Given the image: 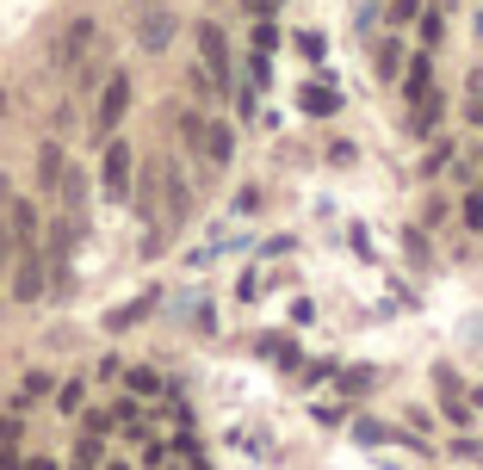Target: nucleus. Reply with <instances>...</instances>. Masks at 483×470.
Listing matches in <instances>:
<instances>
[{
	"mask_svg": "<svg viewBox=\"0 0 483 470\" xmlns=\"http://www.w3.org/2000/svg\"><path fill=\"white\" fill-rule=\"evenodd\" d=\"M124 112H130V81L112 75V81L100 87V100H94V136H112L124 124Z\"/></svg>",
	"mask_w": 483,
	"mask_h": 470,
	"instance_id": "f257e3e1",
	"label": "nucleus"
},
{
	"mask_svg": "<svg viewBox=\"0 0 483 470\" xmlns=\"http://www.w3.org/2000/svg\"><path fill=\"white\" fill-rule=\"evenodd\" d=\"M12 291H19L25 304L44 291V254H37V247H19V279H12Z\"/></svg>",
	"mask_w": 483,
	"mask_h": 470,
	"instance_id": "39448f33",
	"label": "nucleus"
},
{
	"mask_svg": "<svg viewBox=\"0 0 483 470\" xmlns=\"http://www.w3.org/2000/svg\"><path fill=\"white\" fill-rule=\"evenodd\" d=\"M403 87H409V100H415V93H428V87H434V62H428V56H415V62H409V81H403Z\"/></svg>",
	"mask_w": 483,
	"mask_h": 470,
	"instance_id": "9d476101",
	"label": "nucleus"
},
{
	"mask_svg": "<svg viewBox=\"0 0 483 470\" xmlns=\"http://www.w3.org/2000/svg\"><path fill=\"white\" fill-rule=\"evenodd\" d=\"M298 112L304 118H335L341 112V93L323 87V81H310V87H298Z\"/></svg>",
	"mask_w": 483,
	"mask_h": 470,
	"instance_id": "20e7f679",
	"label": "nucleus"
},
{
	"mask_svg": "<svg viewBox=\"0 0 483 470\" xmlns=\"http://www.w3.org/2000/svg\"><path fill=\"white\" fill-rule=\"evenodd\" d=\"M100 180H106V192H112V199H124V192H130V149H124V142H106Z\"/></svg>",
	"mask_w": 483,
	"mask_h": 470,
	"instance_id": "f03ea898",
	"label": "nucleus"
},
{
	"mask_svg": "<svg viewBox=\"0 0 483 470\" xmlns=\"http://www.w3.org/2000/svg\"><path fill=\"white\" fill-rule=\"evenodd\" d=\"M192 37H199V50H205V69H211V81H224V75H230V44H224V31H217V25H199Z\"/></svg>",
	"mask_w": 483,
	"mask_h": 470,
	"instance_id": "7ed1b4c3",
	"label": "nucleus"
},
{
	"mask_svg": "<svg viewBox=\"0 0 483 470\" xmlns=\"http://www.w3.org/2000/svg\"><path fill=\"white\" fill-rule=\"evenodd\" d=\"M397 69H403V44H378V75L397 81Z\"/></svg>",
	"mask_w": 483,
	"mask_h": 470,
	"instance_id": "f8f14e48",
	"label": "nucleus"
},
{
	"mask_svg": "<svg viewBox=\"0 0 483 470\" xmlns=\"http://www.w3.org/2000/svg\"><path fill=\"white\" fill-rule=\"evenodd\" d=\"M409 112H415V130L428 136V130L440 124V93H434V87H428V93H415V100H409Z\"/></svg>",
	"mask_w": 483,
	"mask_h": 470,
	"instance_id": "1a4fd4ad",
	"label": "nucleus"
},
{
	"mask_svg": "<svg viewBox=\"0 0 483 470\" xmlns=\"http://www.w3.org/2000/svg\"><path fill=\"white\" fill-rule=\"evenodd\" d=\"M465 223H471V230H483V192H471V199H465Z\"/></svg>",
	"mask_w": 483,
	"mask_h": 470,
	"instance_id": "2eb2a0df",
	"label": "nucleus"
},
{
	"mask_svg": "<svg viewBox=\"0 0 483 470\" xmlns=\"http://www.w3.org/2000/svg\"><path fill=\"white\" fill-rule=\"evenodd\" d=\"M136 37H143V50H168V37H174V12L149 6V12H143V25H136Z\"/></svg>",
	"mask_w": 483,
	"mask_h": 470,
	"instance_id": "423d86ee",
	"label": "nucleus"
},
{
	"mask_svg": "<svg viewBox=\"0 0 483 470\" xmlns=\"http://www.w3.org/2000/svg\"><path fill=\"white\" fill-rule=\"evenodd\" d=\"M242 6H248V12H273V0H242Z\"/></svg>",
	"mask_w": 483,
	"mask_h": 470,
	"instance_id": "f3484780",
	"label": "nucleus"
},
{
	"mask_svg": "<svg viewBox=\"0 0 483 470\" xmlns=\"http://www.w3.org/2000/svg\"><path fill=\"white\" fill-rule=\"evenodd\" d=\"M62 174H69L62 149H56V142H44V149H37V186H44V192H56V186H62Z\"/></svg>",
	"mask_w": 483,
	"mask_h": 470,
	"instance_id": "0eeeda50",
	"label": "nucleus"
},
{
	"mask_svg": "<svg viewBox=\"0 0 483 470\" xmlns=\"http://www.w3.org/2000/svg\"><path fill=\"white\" fill-rule=\"evenodd\" d=\"M130 390H136V396H155L161 377H155V371H130Z\"/></svg>",
	"mask_w": 483,
	"mask_h": 470,
	"instance_id": "ddd939ff",
	"label": "nucleus"
},
{
	"mask_svg": "<svg viewBox=\"0 0 483 470\" xmlns=\"http://www.w3.org/2000/svg\"><path fill=\"white\" fill-rule=\"evenodd\" d=\"M19 470H56V465L50 458H31V465H19Z\"/></svg>",
	"mask_w": 483,
	"mask_h": 470,
	"instance_id": "a211bd4d",
	"label": "nucleus"
},
{
	"mask_svg": "<svg viewBox=\"0 0 483 470\" xmlns=\"http://www.w3.org/2000/svg\"><path fill=\"white\" fill-rule=\"evenodd\" d=\"M465 112H471V124H483V75L471 81V100H465Z\"/></svg>",
	"mask_w": 483,
	"mask_h": 470,
	"instance_id": "4468645a",
	"label": "nucleus"
},
{
	"mask_svg": "<svg viewBox=\"0 0 483 470\" xmlns=\"http://www.w3.org/2000/svg\"><path fill=\"white\" fill-rule=\"evenodd\" d=\"M6 230H12V241H19V247H37V211H31V205H12Z\"/></svg>",
	"mask_w": 483,
	"mask_h": 470,
	"instance_id": "6e6552de",
	"label": "nucleus"
},
{
	"mask_svg": "<svg viewBox=\"0 0 483 470\" xmlns=\"http://www.w3.org/2000/svg\"><path fill=\"white\" fill-rule=\"evenodd\" d=\"M230 149H236L230 130H224V124H205V155H211V161H230Z\"/></svg>",
	"mask_w": 483,
	"mask_h": 470,
	"instance_id": "9b49d317",
	"label": "nucleus"
},
{
	"mask_svg": "<svg viewBox=\"0 0 483 470\" xmlns=\"http://www.w3.org/2000/svg\"><path fill=\"white\" fill-rule=\"evenodd\" d=\"M12 440H19V421H0V452H6Z\"/></svg>",
	"mask_w": 483,
	"mask_h": 470,
	"instance_id": "dca6fc26",
	"label": "nucleus"
}]
</instances>
